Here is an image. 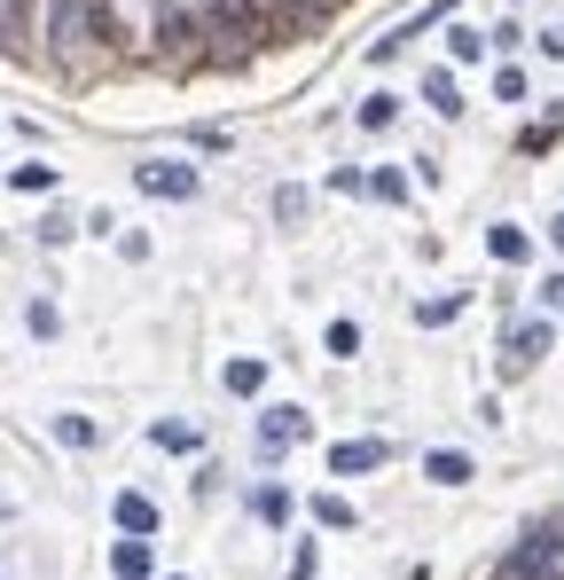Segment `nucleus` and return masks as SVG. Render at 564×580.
Wrapping results in <instances>:
<instances>
[{
	"label": "nucleus",
	"mask_w": 564,
	"mask_h": 580,
	"mask_svg": "<svg viewBox=\"0 0 564 580\" xmlns=\"http://www.w3.org/2000/svg\"><path fill=\"white\" fill-rule=\"evenodd\" d=\"M393 118H400V95H368V103H361V126H368V134H385Z\"/></svg>",
	"instance_id": "f8f14e48"
},
{
	"label": "nucleus",
	"mask_w": 564,
	"mask_h": 580,
	"mask_svg": "<svg viewBox=\"0 0 564 580\" xmlns=\"http://www.w3.org/2000/svg\"><path fill=\"white\" fill-rule=\"evenodd\" d=\"M149 440H157V447H197V432H188V424H157Z\"/></svg>",
	"instance_id": "393cba45"
},
{
	"label": "nucleus",
	"mask_w": 564,
	"mask_h": 580,
	"mask_svg": "<svg viewBox=\"0 0 564 580\" xmlns=\"http://www.w3.org/2000/svg\"><path fill=\"white\" fill-rule=\"evenodd\" d=\"M173 580H180V572H173Z\"/></svg>",
	"instance_id": "c85d7f7f"
},
{
	"label": "nucleus",
	"mask_w": 564,
	"mask_h": 580,
	"mask_svg": "<svg viewBox=\"0 0 564 580\" xmlns=\"http://www.w3.org/2000/svg\"><path fill=\"white\" fill-rule=\"evenodd\" d=\"M314 518H322L330 534H345V526H353V503H345V494H314Z\"/></svg>",
	"instance_id": "4468645a"
},
{
	"label": "nucleus",
	"mask_w": 564,
	"mask_h": 580,
	"mask_svg": "<svg viewBox=\"0 0 564 580\" xmlns=\"http://www.w3.org/2000/svg\"><path fill=\"white\" fill-rule=\"evenodd\" d=\"M259 384H267V361H228V392H243V400H251Z\"/></svg>",
	"instance_id": "dca6fc26"
},
{
	"label": "nucleus",
	"mask_w": 564,
	"mask_h": 580,
	"mask_svg": "<svg viewBox=\"0 0 564 580\" xmlns=\"http://www.w3.org/2000/svg\"><path fill=\"white\" fill-rule=\"evenodd\" d=\"M502 580H564V518L525 526V541L502 557Z\"/></svg>",
	"instance_id": "f03ea898"
},
{
	"label": "nucleus",
	"mask_w": 564,
	"mask_h": 580,
	"mask_svg": "<svg viewBox=\"0 0 564 580\" xmlns=\"http://www.w3.org/2000/svg\"><path fill=\"white\" fill-rule=\"evenodd\" d=\"M118 526L149 541V534H157V503H149V494H118Z\"/></svg>",
	"instance_id": "9b49d317"
},
{
	"label": "nucleus",
	"mask_w": 564,
	"mask_h": 580,
	"mask_svg": "<svg viewBox=\"0 0 564 580\" xmlns=\"http://www.w3.org/2000/svg\"><path fill=\"white\" fill-rule=\"evenodd\" d=\"M55 440H63V447H94V424H86V416H55Z\"/></svg>",
	"instance_id": "5701e85b"
},
{
	"label": "nucleus",
	"mask_w": 564,
	"mask_h": 580,
	"mask_svg": "<svg viewBox=\"0 0 564 580\" xmlns=\"http://www.w3.org/2000/svg\"><path fill=\"white\" fill-rule=\"evenodd\" d=\"M455 314H462V291H439V298L416 306V321H455Z\"/></svg>",
	"instance_id": "6ab92c4d"
},
{
	"label": "nucleus",
	"mask_w": 564,
	"mask_h": 580,
	"mask_svg": "<svg viewBox=\"0 0 564 580\" xmlns=\"http://www.w3.org/2000/svg\"><path fill=\"white\" fill-rule=\"evenodd\" d=\"M549 243H556V252H564V212H556V220H549Z\"/></svg>",
	"instance_id": "cd10ccee"
},
{
	"label": "nucleus",
	"mask_w": 564,
	"mask_h": 580,
	"mask_svg": "<svg viewBox=\"0 0 564 580\" xmlns=\"http://www.w3.org/2000/svg\"><path fill=\"white\" fill-rule=\"evenodd\" d=\"M0 48H24V0H0Z\"/></svg>",
	"instance_id": "2eb2a0df"
},
{
	"label": "nucleus",
	"mask_w": 564,
	"mask_h": 580,
	"mask_svg": "<svg viewBox=\"0 0 564 580\" xmlns=\"http://www.w3.org/2000/svg\"><path fill=\"white\" fill-rule=\"evenodd\" d=\"M274 9L291 17V24H314V17H330V9H337V0H274Z\"/></svg>",
	"instance_id": "412c9836"
},
{
	"label": "nucleus",
	"mask_w": 564,
	"mask_h": 580,
	"mask_svg": "<svg viewBox=\"0 0 564 580\" xmlns=\"http://www.w3.org/2000/svg\"><path fill=\"white\" fill-rule=\"evenodd\" d=\"M330 354H337V361L361 354V329H353V321H330Z\"/></svg>",
	"instance_id": "b1692460"
},
{
	"label": "nucleus",
	"mask_w": 564,
	"mask_h": 580,
	"mask_svg": "<svg viewBox=\"0 0 564 580\" xmlns=\"http://www.w3.org/2000/svg\"><path fill=\"white\" fill-rule=\"evenodd\" d=\"M487 252H494V260H502V267H525V260H533V235H525V228H510V220H502V228H487Z\"/></svg>",
	"instance_id": "423d86ee"
},
{
	"label": "nucleus",
	"mask_w": 564,
	"mask_h": 580,
	"mask_svg": "<svg viewBox=\"0 0 564 580\" xmlns=\"http://www.w3.org/2000/svg\"><path fill=\"white\" fill-rule=\"evenodd\" d=\"M134 181H142V197H165V204L197 197V173H188L180 157H149V165H134Z\"/></svg>",
	"instance_id": "7ed1b4c3"
},
{
	"label": "nucleus",
	"mask_w": 564,
	"mask_h": 580,
	"mask_svg": "<svg viewBox=\"0 0 564 580\" xmlns=\"http://www.w3.org/2000/svg\"><path fill=\"white\" fill-rule=\"evenodd\" d=\"M541 298H549V306L564 314V275H549V283H541Z\"/></svg>",
	"instance_id": "a878e982"
},
{
	"label": "nucleus",
	"mask_w": 564,
	"mask_h": 580,
	"mask_svg": "<svg viewBox=\"0 0 564 580\" xmlns=\"http://www.w3.org/2000/svg\"><path fill=\"white\" fill-rule=\"evenodd\" d=\"M149 565H157V557H149V541H142V534H126V541L111 549V572H118V580H149Z\"/></svg>",
	"instance_id": "9d476101"
},
{
	"label": "nucleus",
	"mask_w": 564,
	"mask_h": 580,
	"mask_svg": "<svg viewBox=\"0 0 564 580\" xmlns=\"http://www.w3.org/2000/svg\"><path fill=\"white\" fill-rule=\"evenodd\" d=\"M549 346H556V329H549V321H518V329H510V361H518V369L541 361Z\"/></svg>",
	"instance_id": "0eeeda50"
},
{
	"label": "nucleus",
	"mask_w": 564,
	"mask_h": 580,
	"mask_svg": "<svg viewBox=\"0 0 564 580\" xmlns=\"http://www.w3.org/2000/svg\"><path fill=\"white\" fill-rule=\"evenodd\" d=\"M111 48V9L103 0H48V55L63 71H86Z\"/></svg>",
	"instance_id": "f257e3e1"
},
{
	"label": "nucleus",
	"mask_w": 564,
	"mask_h": 580,
	"mask_svg": "<svg viewBox=\"0 0 564 580\" xmlns=\"http://www.w3.org/2000/svg\"><path fill=\"white\" fill-rule=\"evenodd\" d=\"M447 55H455V63H479V55H487V40L470 32V24H455V32H447Z\"/></svg>",
	"instance_id": "a211bd4d"
},
{
	"label": "nucleus",
	"mask_w": 564,
	"mask_h": 580,
	"mask_svg": "<svg viewBox=\"0 0 564 580\" xmlns=\"http://www.w3.org/2000/svg\"><path fill=\"white\" fill-rule=\"evenodd\" d=\"M259 518L282 526V518H291V494H282V486H259Z\"/></svg>",
	"instance_id": "4be33fe9"
},
{
	"label": "nucleus",
	"mask_w": 564,
	"mask_h": 580,
	"mask_svg": "<svg viewBox=\"0 0 564 580\" xmlns=\"http://www.w3.org/2000/svg\"><path fill=\"white\" fill-rule=\"evenodd\" d=\"M17 189H24V197H48V189H55V165H17Z\"/></svg>",
	"instance_id": "aec40b11"
},
{
	"label": "nucleus",
	"mask_w": 564,
	"mask_h": 580,
	"mask_svg": "<svg viewBox=\"0 0 564 580\" xmlns=\"http://www.w3.org/2000/svg\"><path fill=\"white\" fill-rule=\"evenodd\" d=\"M541 48H549V55L564 63V24H549V32H541Z\"/></svg>",
	"instance_id": "bb28decb"
},
{
	"label": "nucleus",
	"mask_w": 564,
	"mask_h": 580,
	"mask_svg": "<svg viewBox=\"0 0 564 580\" xmlns=\"http://www.w3.org/2000/svg\"><path fill=\"white\" fill-rule=\"evenodd\" d=\"M368 197H385V204H408V173H400V165H385V173L368 181Z\"/></svg>",
	"instance_id": "f3484780"
},
{
	"label": "nucleus",
	"mask_w": 564,
	"mask_h": 580,
	"mask_svg": "<svg viewBox=\"0 0 564 580\" xmlns=\"http://www.w3.org/2000/svg\"><path fill=\"white\" fill-rule=\"evenodd\" d=\"M306 432H314V424L299 416V408H267V416H259V447H267V455H274V447H299Z\"/></svg>",
	"instance_id": "20e7f679"
},
{
	"label": "nucleus",
	"mask_w": 564,
	"mask_h": 580,
	"mask_svg": "<svg viewBox=\"0 0 564 580\" xmlns=\"http://www.w3.org/2000/svg\"><path fill=\"white\" fill-rule=\"evenodd\" d=\"M188 40H197V24H188L180 9H157V55H173V63H180V55H188Z\"/></svg>",
	"instance_id": "6e6552de"
},
{
	"label": "nucleus",
	"mask_w": 564,
	"mask_h": 580,
	"mask_svg": "<svg viewBox=\"0 0 564 580\" xmlns=\"http://www.w3.org/2000/svg\"><path fill=\"white\" fill-rule=\"evenodd\" d=\"M376 463H385V447H376V440H337V447H330V471H337V478H361V471H376Z\"/></svg>",
	"instance_id": "39448f33"
},
{
	"label": "nucleus",
	"mask_w": 564,
	"mask_h": 580,
	"mask_svg": "<svg viewBox=\"0 0 564 580\" xmlns=\"http://www.w3.org/2000/svg\"><path fill=\"white\" fill-rule=\"evenodd\" d=\"M424 478H431V486H462V478H470V455H462V447H431V455H424Z\"/></svg>",
	"instance_id": "1a4fd4ad"
},
{
	"label": "nucleus",
	"mask_w": 564,
	"mask_h": 580,
	"mask_svg": "<svg viewBox=\"0 0 564 580\" xmlns=\"http://www.w3.org/2000/svg\"><path fill=\"white\" fill-rule=\"evenodd\" d=\"M424 103H431L439 118H455V110H462V103H455V78H447V71H431V78H424Z\"/></svg>",
	"instance_id": "ddd939ff"
}]
</instances>
